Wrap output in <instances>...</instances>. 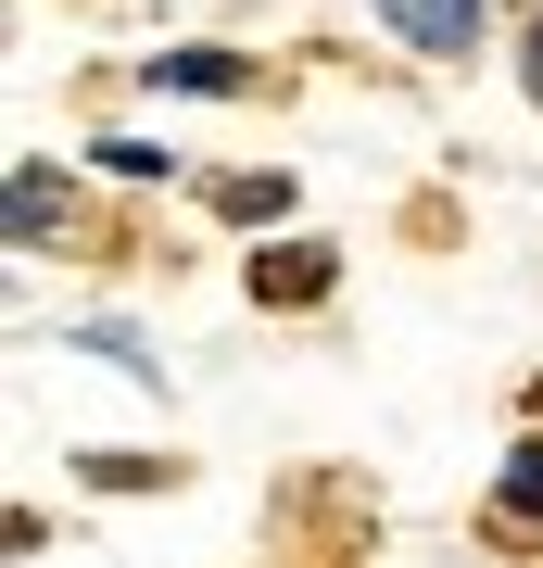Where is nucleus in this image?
Returning <instances> with one entry per match:
<instances>
[{"mask_svg":"<svg viewBox=\"0 0 543 568\" xmlns=\"http://www.w3.org/2000/svg\"><path fill=\"white\" fill-rule=\"evenodd\" d=\"M519 89H531V114H543V0L519 13Z\"/></svg>","mask_w":543,"mask_h":568,"instance_id":"obj_10","label":"nucleus"},{"mask_svg":"<svg viewBox=\"0 0 543 568\" xmlns=\"http://www.w3.org/2000/svg\"><path fill=\"white\" fill-rule=\"evenodd\" d=\"M89 164H114V178H140V190L190 178V164H178V152H152V140H89Z\"/></svg>","mask_w":543,"mask_h":568,"instance_id":"obj_9","label":"nucleus"},{"mask_svg":"<svg viewBox=\"0 0 543 568\" xmlns=\"http://www.w3.org/2000/svg\"><path fill=\"white\" fill-rule=\"evenodd\" d=\"M63 354H101V366H127L140 392H164V354H152L127 316H63Z\"/></svg>","mask_w":543,"mask_h":568,"instance_id":"obj_4","label":"nucleus"},{"mask_svg":"<svg viewBox=\"0 0 543 568\" xmlns=\"http://www.w3.org/2000/svg\"><path fill=\"white\" fill-rule=\"evenodd\" d=\"M140 89H152V102H241V89H265V63H253V51H202V39H190V51H152V63H140Z\"/></svg>","mask_w":543,"mask_h":568,"instance_id":"obj_2","label":"nucleus"},{"mask_svg":"<svg viewBox=\"0 0 543 568\" xmlns=\"http://www.w3.org/2000/svg\"><path fill=\"white\" fill-rule=\"evenodd\" d=\"M63 480H89V493H178L190 467L178 455H63Z\"/></svg>","mask_w":543,"mask_h":568,"instance_id":"obj_7","label":"nucleus"},{"mask_svg":"<svg viewBox=\"0 0 543 568\" xmlns=\"http://www.w3.org/2000/svg\"><path fill=\"white\" fill-rule=\"evenodd\" d=\"M51 227H63V164L26 152L13 164V253H51Z\"/></svg>","mask_w":543,"mask_h":568,"instance_id":"obj_6","label":"nucleus"},{"mask_svg":"<svg viewBox=\"0 0 543 568\" xmlns=\"http://www.w3.org/2000/svg\"><path fill=\"white\" fill-rule=\"evenodd\" d=\"M366 13H380L418 63H467V51H481V13H493V0H366Z\"/></svg>","mask_w":543,"mask_h":568,"instance_id":"obj_3","label":"nucleus"},{"mask_svg":"<svg viewBox=\"0 0 543 568\" xmlns=\"http://www.w3.org/2000/svg\"><path fill=\"white\" fill-rule=\"evenodd\" d=\"M493 530H543V429L505 455V480H493Z\"/></svg>","mask_w":543,"mask_h":568,"instance_id":"obj_8","label":"nucleus"},{"mask_svg":"<svg viewBox=\"0 0 543 568\" xmlns=\"http://www.w3.org/2000/svg\"><path fill=\"white\" fill-rule=\"evenodd\" d=\"M202 190H215V215H228V227H291V203H303L279 164H241V178H202Z\"/></svg>","mask_w":543,"mask_h":568,"instance_id":"obj_5","label":"nucleus"},{"mask_svg":"<svg viewBox=\"0 0 543 568\" xmlns=\"http://www.w3.org/2000/svg\"><path fill=\"white\" fill-rule=\"evenodd\" d=\"M241 291H253L265 316H316L329 291H342V253H329V241H253Z\"/></svg>","mask_w":543,"mask_h":568,"instance_id":"obj_1","label":"nucleus"}]
</instances>
